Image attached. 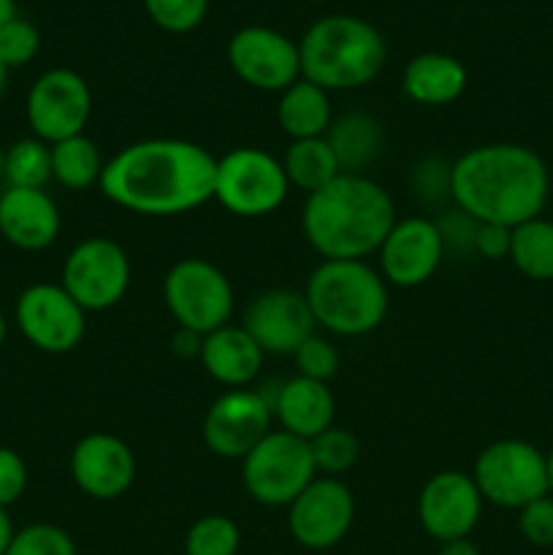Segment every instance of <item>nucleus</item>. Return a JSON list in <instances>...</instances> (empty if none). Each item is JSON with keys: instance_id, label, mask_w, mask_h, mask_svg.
I'll return each instance as SVG.
<instances>
[{"instance_id": "f257e3e1", "label": "nucleus", "mask_w": 553, "mask_h": 555, "mask_svg": "<svg viewBox=\"0 0 553 555\" xmlns=\"http://www.w3.org/2000/svg\"><path fill=\"white\" fill-rule=\"evenodd\" d=\"M217 157L195 141L144 139L112 155L101 193L114 206L144 217H177L215 201Z\"/></svg>"}, {"instance_id": "f03ea898", "label": "nucleus", "mask_w": 553, "mask_h": 555, "mask_svg": "<svg viewBox=\"0 0 553 555\" xmlns=\"http://www.w3.org/2000/svg\"><path fill=\"white\" fill-rule=\"evenodd\" d=\"M548 168L520 144H483L450 166V198L475 222L515 228L540 217L548 201Z\"/></svg>"}, {"instance_id": "7ed1b4c3", "label": "nucleus", "mask_w": 553, "mask_h": 555, "mask_svg": "<svg viewBox=\"0 0 553 555\" xmlns=\"http://www.w3.org/2000/svg\"><path fill=\"white\" fill-rule=\"evenodd\" d=\"M396 222V206L385 188L363 173H339L307 195L301 231L323 260H366Z\"/></svg>"}, {"instance_id": "20e7f679", "label": "nucleus", "mask_w": 553, "mask_h": 555, "mask_svg": "<svg viewBox=\"0 0 553 555\" xmlns=\"http://www.w3.org/2000/svg\"><path fill=\"white\" fill-rule=\"evenodd\" d=\"M301 79L325 92L361 90L383 70L388 49L380 30L358 16L334 14L314 22L298 41Z\"/></svg>"}, {"instance_id": "39448f33", "label": "nucleus", "mask_w": 553, "mask_h": 555, "mask_svg": "<svg viewBox=\"0 0 553 555\" xmlns=\"http://www.w3.org/2000/svg\"><path fill=\"white\" fill-rule=\"evenodd\" d=\"M304 298L318 328L345 339L372 334L388 314V282L366 260H320Z\"/></svg>"}, {"instance_id": "423d86ee", "label": "nucleus", "mask_w": 553, "mask_h": 555, "mask_svg": "<svg viewBox=\"0 0 553 555\" xmlns=\"http://www.w3.org/2000/svg\"><path fill=\"white\" fill-rule=\"evenodd\" d=\"M291 193L280 157L258 146H236L217 157L215 201L233 217L255 220L280 209Z\"/></svg>"}, {"instance_id": "0eeeda50", "label": "nucleus", "mask_w": 553, "mask_h": 555, "mask_svg": "<svg viewBox=\"0 0 553 555\" xmlns=\"http://www.w3.org/2000/svg\"><path fill=\"white\" fill-rule=\"evenodd\" d=\"M318 477L309 442L271 428L242 459V482L263 507H291L293 499Z\"/></svg>"}, {"instance_id": "6e6552de", "label": "nucleus", "mask_w": 553, "mask_h": 555, "mask_svg": "<svg viewBox=\"0 0 553 555\" xmlns=\"http://www.w3.org/2000/svg\"><path fill=\"white\" fill-rule=\"evenodd\" d=\"M163 301L179 328L206 336L231 323V280L204 258H184L163 280Z\"/></svg>"}, {"instance_id": "1a4fd4ad", "label": "nucleus", "mask_w": 553, "mask_h": 555, "mask_svg": "<svg viewBox=\"0 0 553 555\" xmlns=\"http://www.w3.org/2000/svg\"><path fill=\"white\" fill-rule=\"evenodd\" d=\"M472 480L483 502L520 509L548 496L545 455L524 439H499L477 455Z\"/></svg>"}, {"instance_id": "9d476101", "label": "nucleus", "mask_w": 553, "mask_h": 555, "mask_svg": "<svg viewBox=\"0 0 553 555\" xmlns=\"http://www.w3.org/2000/svg\"><path fill=\"white\" fill-rule=\"evenodd\" d=\"M60 285L85 312H106L123 301L130 287L128 253L114 238H85L65 258Z\"/></svg>"}, {"instance_id": "9b49d317", "label": "nucleus", "mask_w": 553, "mask_h": 555, "mask_svg": "<svg viewBox=\"0 0 553 555\" xmlns=\"http://www.w3.org/2000/svg\"><path fill=\"white\" fill-rule=\"evenodd\" d=\"M25 112L33 135L47 144L85 133L92 114L90 85L70 68L47 70L33 81Z\"/></svg>"}, {"instance_id": "f8f14e48", "label": "nucleus", "mask_w": 553, "mask_h": 555, "mask_svg": "<svg viewBox=\"0 0 553 555\" xmlns=\"http://www.w3.org/2000/svg\"><path fill=\"white\" fill-rule=\"evenodd\" d=\"M14 314L22 336L49 356L76 350L85 339L87 312L65 293L63 285L38 282L25 287Z\"/></svg>"}, {"instance_id": "ddd939ff", "label": "nucleus", "mask_w": 553, "mask_h": 555, "mask_svg": "<svg viewBox=\"0 0 553 555\" xmlns=\"http://www.w3.org/2000/svg\"><path fill=\"white\" fill-rule=\"evenodd\" d=\"M231 70L260 92H282L301 79V54L298 43L274 27H242L228 41Z\"/></svg>"}, {"instance_id": "4468645a", "label": "nucleus", "mask_w": 553, "mask_h": 555, "mask_svg": "<svg viewBox=\"0 0 553 555\" xmlns=\"http://www.w3.org/2000/svg\"><path fill=\"white\" fill-rule=\"evenodd\" d=\"M274 412L263 393L233 388L215 399L201 423V437L209 453L226 461H242L271 431Z\"/></svg>"}, {"instance_id": "2eb2a0df", "label": "nucleus", "mask_w": 553, "mask_h": 555, "mask_svg": "<svg viewBox=\"0 0 553 555\" xmlns=\"http://www.w3.org/2000/svg\"><path fill=\"white\" fill-rule=\"evenodd\" d=\"M356 518V499L339 477H314L287 507L291 537L307 551L339 545Z\"/></svg>"}, {"instance_id": "dca6fc26", "label": "nucleus", "mask_w": 553, "mask_h": 555, "mask_svg": "<svg viewBox=\"0 0 553 555\" xmlns=\"http://www.w3.org/2000/svg\"><path fill=\"white\" fill-rule=\"evenodd\" d=\"M437 220L407 217L396 220L377 249V271L394 287H421L437 274L445 258Z\"/></svg>"}, {"instance_id": "f3484780", "label": "nucleus", "mask_w": 553, "mask_h": 555, "mask_svg": "<svg viewBox=\"0 0 553 555\" xmlns=\"http://www.w3.org/2000/svg\"><path fill=\"white\" fill-rule=\"evenodd\" d=\"M483 513V496L472 475L459 469L437 472L417 493V520L437 542L464 540Z\"/></svg>"}, {"instance_id": "a211bd4d", "label": "nucleus", "mask_w": 553, "mask_h": 555, "mask_svg": "<svg viewBox=\"0 0 553 555\" xmlns=\"http://www.w3.org/2000/svg\"><path fill=\"white\" fill-rule=\"evenodd\" d=\"M242 325L266 356H293L318 331L304 293L291 287L260 293L244 312Z\"/></svg>"}, {"instance_id": "6ab92c4d", "label": "nucleus", "mask_w": 553, "mask_h": 555, "mask_svg": "<svg viewBox=\"0 0 553 555\" xmlns=\"http://www.w3.org/2000/svg\"><path fill=\"white\" fill-rule=\"evenodd\" d=\"M68 469L81 493L98 502H114L133 486L136 455L125 439L95 431L74 444Z\"/></svg>"}, {"instance_id": "aec40b11", "label": "nucleus", "mask_w": 553, "mask_h": 555, "mask_svg": "<svg viewBox=\"0 0 553 555\" xmlns=\"http://www.w3.org/2000/svg\"><path fill=\"white\" fill-rule=\"evenodd\" d=\"M0 236L16 249L41 253L60 236V209L47 190L5 188L0 193Z\"/></svg>"}, {"instance_id": "412c9836", "label": "nucleus", "mask_w": 553, "mask_h": 555, "mask_svg": "<svg viewBox=\"0 0 553 555\" xmlns=\"http://www.w3.org/2000/svg\"><path fill=\"white\" fill-rule=\"evenodd\" d=\"M271 412H274V421L280 423L282 431L293 434L304 442H312L318 434L334 426L336 401L329 383H318V379L296 374L280 385L276 396L271 399Z\"/></svg>"}, {"instance_id": "4be33fe9", "label": "nucleus", "mask_w": 553, "mask_h": 555, "mask_svg": "<svg viewBox=\"0 0 553 555\" xmlns=\"http://www.w3.org/2000/svg\"><path fill=\"white\" fill-rule=\"evenodd\" d=\"M266 352L255 345L244 325H222L201 339V366L226 388H247L260 374Z\"/></svg>"}, {"instance_id": "5701e85b", "label": "nucleus", "mask_w": 553, "mask_h": 555, "mask_svg": "<svg viewBox=\"0 0 553 555\" xmlns=\"http://www.w3.org/2000/svg\"><path fill=\"white\" fill-rule=\"evenodd\" d=\"M466 68L453 54L423 52L407 63L401 76V90L421 106H448L459 101L466 90Z\"/></svg>"}, {"instance_id": "b1692460", "label": "nucleus", "mask_w": 553, "mask_h": 555, "mask_svg": "<svg viewBox=\"0 0 553 555\" xmlns=\"http://www.w3.org/2000/svg\"><path fill=\"white\" fill-rule=\"evenodd\" d=\"M276 122L291 141L320 139L329 133L331 122H334L329 92L307 79L293 81L287 90L280 92Z\"/></svg>"}, {"instance_id": "393cba45", "label": "nucleus", "mask_w": 553, "mask_h": 555, "mask_svg": "<svg viewBox=\"0 0 553 555\" xmlns=\"http://www.w3.org/2000/svg\"><path fill=\"white\" fill-rule=\"evenodd\" d=\"M325 141L334 150L342 173H363V168L372 166L374 157L380 155L383 125L372 114L347 112L331 122Z\"/></svg>"}, {"instance_id": "a878e982", "label": "nucleus", "mask_w": 553, "mask_h": 555, "mask_svg": "<svg viewBox=\"0 0 553 555\" xmlns=\"http://www.w3.org/2000/svg\"><path fill=\"white\" fill-rule=\"evenodd\" d=\"M282 168H285V177L291 182V188H298L307 195L318 193L320 188L331 184L342 173L339 160H336L334 150L325 141V135H320V139L291 141L285 155H282Z\"/></svg>"}, {"instance_id": "bb28decb", "label": "nucleus", "mask_w": 553, "mask_h": 555, "mask_svg": "<svg viewBox=\"0 0 553 555\" xmlns=\"http://www.w3.org/2000/svg\"><path fill=\"white\" fill-rule=\"evenodd\" d=\"M52 146V179L65 190H87L101 182L106 160L92 139L85 133L70 135Z\"/></svg>"}, {"instance_id": "cd10ccee", "label": "nucleus", "mask_w": 553, "mask_h": 555, "mask_svg": "<svg viewBox=\"0 0 553 555\" xmlns=\"http://www.w3.org/2000/svg\"><path fill=\"white\" fill-rule=\"evenodd\" d=\"M507 258L529 280H553V222L535 217L515 225Z\"/></svg>"}, {"instance_id": "c85d7f7f", "label": "nucleus", "mask_w": 553, "mask_h": 555, "mask_svg": "<svg viewBox=\"0 0 553 555\" xmlns=\"http://www.w3.org/2000/svg\"><path fill=\"white\" fill-rule=\"evenodd\" d=\"M52 179V146L41 139H20L5 150V179L9 188L43 190Z\"/></svg>"}, {"instance_id": "c756f323", "label": "nucleus", "mask_w": 553, "mask_h": 555, "mask_svg": "<svg viewBox=\"0 0 553 555\" xmlns=\"http://www.w3.org/2000/svg\"><path fill=\"white\" fill-rule=\"evenodd\" d=\"M318 477H339L350 472L361 459V439L342 426L325 428L309 442Z\"/></svg>"}, {"instance_id": "7c9ffc66", "label": "nucleus", "mask_w": 553, "mask_h": 555, "mask_svg": "<svg viewBox=\"0 0 553 555\" xmlns=\"http://www.w3.org/2000/svg\"><path fill=\"white\" fill-rule=\"evenodd\" d=\"M239 542V526L228 515H204L190 526L184 555H236Z\"/></svg>"}, {"instance_id": "2f4dec72", "label": "nucleus", "mask_w": 553, "mask_h": 555, "mask_svg": "<svg viewBox=\"0 0 553 555\" xmlns=\"http://www.w3.org/2000/svg\"><path fill=\"white\" fill-rule=\"evenodd\" d=\"M5 555H76V545L68 531L52 524H33L14 531Z\"/></svg>"}, {"instance_id": "473e14b6", "label": "nucleus", "mask_w": 553, "mask_h": 555, "mask_svg": "<svg viewBox=\"0 0 553 555\" xmlns=\"http://www.w3.org/2000/svg\"><path fill=\"white\" fill-rule=\"evenodd\" d=\"M150 20L166 33H190L204 22L209 0H144Z\"/></svg>"}, {"instance_id": "72a5a7b5", "label": "nucleus", "mask_w": 553, "mask_h": 555, "mask_svg": "<svg viewBox=\"0 0 553 555\" xmlns=\"http://www.w3.org/2000/svg\"><path fill=\"white\" fill-rule=\"evenodd\" d=\"M293 363H296L298 377L318 379V383H329L339 372V350L331 345L325 336L314 331L296 352H293Z\"/></svg>"}, {"instance_id": "f704fd0d", "label": "nucleus", "mask_w": 553, "mask_h": 555, "mask_svg": "<svg viewBox=\"0 0 553 555\" xmlns=\"http://www.w3.org/2000/svg\"><path fill=\"white\" fill-rule=\"evenodd\" d=\"M38 47H41V38H38V30L27 20L16 16L9 25L0 27V60L5 63V68L27 65L36 57Z\"/></svg>"}, {"instance_id": "c9c22d12", "label": "nucleus", "mask_w": 553, "mask_h": 555, "mask_svg": "<svg viewBox=\"0 0 553 555\" xmlns=\"http://www.w3.org/2000/svg\"><path fill=\"white\" fill-rule=\"evenodd\" d=\"M518 529L526 542L537 547L553 545V499L542 496L518 509Z\"/></svg>"}, {"instance_id": "e433bc0d", "label": "nucleus", "mask_w": 553, "mask_h": 555, "mask_svg": "<svg viewBox=\"0 0 553 555\" xmlns=\"http://www.w3.org/2000/svg\"><path fill=\"white\" fill-rule=\"evenodd\" d=\"M27 488V464L11 448H0V507L20 502Z\"/></svg>"}, {"instance_id": "4c0bfd02", "label": "nucleus", "mask_w": 553, "mask_h": 555, "mask_svg": "<svg viewBox=\"0 0 553 555\" xmlns=\"http://www.w3.org/2000/svg\"><path fill=\"white\" fill-rule=\"evenodd\" d=\"M510 238H513V228L491 225V222H477L475 253L483 255V258H488V260L507 258Z\"/></svg>"}, {"instance_id": "58836bf2", "label": "nucleus", "mask_w": 553, "mask_h": 555, "mask_svg": "<svg viewBox=\"0 0 553 555\" xmlns=\"http://www.w3.org/2000/svg\"><path fill=\"white\" fill-rule=\"evenodd\" d=\"M201 339H204V336L193 334V331L179 328V334L173 336V352L182 358H198L201 356Z\"/></svg>"}, {"instance_id": "ea45409f", "label": "nucleus", "mask_w": 553, "mask_h": 555, "mask_svg": "<svg viewBox=\"0 0 553 555\" xmlns=\"http://www.w3.org/2000/svg\"><path fill=\"white\" fill-rule=\"evenodd\" d=\"M439 555H480V551H477V545L470 540V537H464V540L442 542Z\"/></svg>"}, {"instance_id": "a19ab883", "label": "nucleus", "mask_w": 553, "mask_h": 555, "mask_svg": "<svg viewBox=\"0 0 553 555\" xmlns=\"http://www.w3.org/2000/svg\"><path fill=\"white\" fill-rule=\"evenodd\" d=\"M11 540H14V526H11L9 513L0 507V555H5V551H9Z\"/></svg>"}, {"instance_id": "79ce46f5", "label": "nucleus", "mask_w": 553, "mask_h": 555, "mask_svg": "<svg viewBox=\"0 0 553 555\" xmlns=\"http://www.w3.org/2000/svg\"><path fill=\"white\" fill-rule=\"evenodd\" d=\"M11 20H16V3L14 0H0V27L9 25Z\"/></svg>"}, {"instance_id": "37998d69", "label": "nucleus", "mask_w": 553, "mask_h": 555, "mask_svg": "<svg viewBox=\"0 0 553 555\" xmlns=\"http://www.w3.org/2000/svg\"><path fill=\"white\" fill-rule=\"evenodd\" d=\"M545 472H548V493H553V450L545 459Z\"/></svg>"}, {"instance_id": "c03bdc74", "label": "nucleus", "mask_w": 553, "mask_h": 555, "mask_svg": "<svg viewBox=\"0 0 553 555\" xmlns=\"http://www.w3.org/2000/svg\"><path fill=\"white\" fill-rule=\"evenodd\" d=\"M5 76H9V68H5V63L0 60V95H3V90H5Z\"/></svg>"}, {"instance_id": "a18cd8bd", "label": "nucleus", "mask_w": 553, "mask_h": 555, "mask_svg": "<svg viewBox=\"0 0 553 555\" xmlns=\"http://www.w3.org/2000/svg\"><path fill=\"white\" fill-rule=\"evenodd\" d=\"M5 336H9V325H5V318H3V314H0V347H3Z\"/></svg>"}, {"instance_id": "49530a36", "label": "nucleus", "mask_w": 553, "mask_h": 555, "mask_svg": "<svg viewBox=\"0 0 553 555\" xmlns=\"http://www.w3.org/2000/svg\"><path fill=\"white\" fill-rule=\"evenodd\" d=\"M5 179V150H0V182Z\"/></svg>"}, {"instance_id": "de8ad7c7", "label": "nucleus", "mask_w": 553, "mask_h": 555, "mask_svg": "<svg viewBox=\"0 0 553 555\" xmlns=\"http://www.w3.org/2000/svg\"><path fill=\"white\" fill-rule=\"evenodd\" d=\"M309 3H329V0H309Z\"/></svg>"}]
</instances>
